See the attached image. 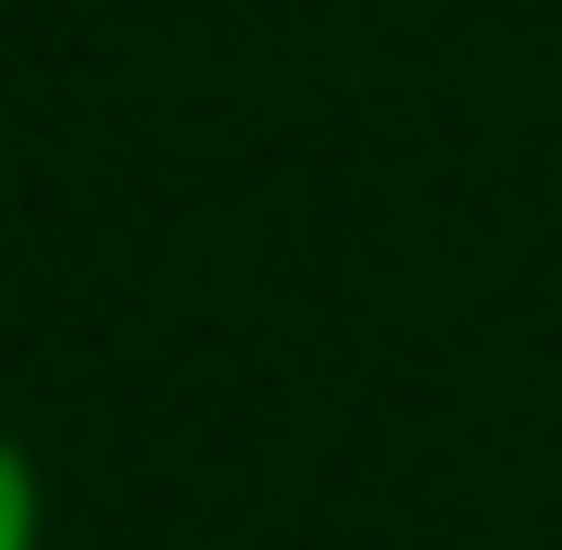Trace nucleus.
I'll return each instance as SVG.
<instances>
[{
	"label": "nucleus",
	"instance_id": "nucleus-1",
	"mask_svg": "<svg viewBox=\"0 0 562 550\" xmlns=\"http://www.w3.org/2000/svg\"><path fill=\"white\" fill-rule=\"evenodd\" d=\"M0 550H38V463L0 438Z\"/></svg>",
	"mask_w": 562,
	"mask_h": 550
}]
</instances>
